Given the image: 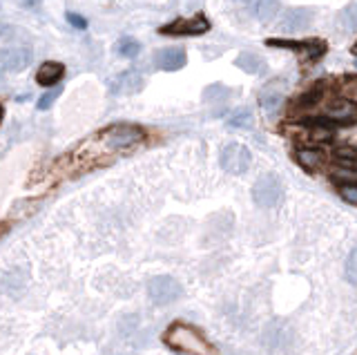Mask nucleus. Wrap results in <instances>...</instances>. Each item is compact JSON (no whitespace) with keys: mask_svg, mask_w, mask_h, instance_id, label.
I'll return each instance as SVG.
<instances>
[{"mask_svg":"<svg viewBox=\"0 0 357 355\" xmlns=\"http://www.w3.org/2000/svg\"><path fill=\"white\" fill-rule=\"evenodd\" d=\"M143 139V130L137 125L130 123H118L107 128L103 132H98L96 137H92L83 143L81 148H76L70 157L63 159V172H79L83 168H88L96 161V159H103L107 155H118V152H125L134 148Z\"/></svg>","mask_w":357,"mask_h":355,"instance_id":"nucleus-1","label":"nucleus"},{"mask_svg":"<svg viewBox=\"0 0 357 355\" xmlns=\"http://www.w3.org/2000/svg\"><path fill=\"white\" fill-rule=\"evenodd\" d=\"M166 342L170 349H174L178 353H188V355H217V349L208 342V337L203 335L199 328H194L192 324L174 322L168 328Z\"/></svg>","mask_w":357,"mask_h":355,"instance_id":"nucleus-2","label":"nucleus"},{"mask_svg":"<svg viewBox=\"0 0 357 355\" xmlns=\"http://www.w3.org/2000/svg\"><path fill=\"white\" fill-rule=\"evenodd\" d=\"M284 197V185L275 174H261L252 185V199L259 208H275Z\"/></svg>","mask_w":357,"mask_h":355,"instance_id":"nucleus-3","label":"nucleus"},{"mask_svg":"<svg viewBox=\"0 0 357 355\" xmlns=\"http://www.w3.org/2000/svg\"><path fill=\"white\" fill-rule=\"evenodd\" d=\"M148 295L150 300L157 304V306H166V304H172L183 295L181 284H178L174 277L170 275H157L148 282Z\"/></svg>","mask_w":357,"mask_h":355,"instance_id":"nucleus-4","label":"nucleus"},{"mask_svg":"<svg viewBox=\"0 0 357 355\" xmlns=\"http://www.w3.org/2000/svg\"><path fill=\"white\" fill-rule=\"evenodd\" d=\"M219 163L228 174H243L252 163V155L241 143H228V146L221 150Z\"/></svg>","mask_w":357,"mask_h":355,"instance_id":"nucleus-5","label":"nucleus"},{"mask_svg":"<svg viewBox=\"0 0 357 355\" xmlns=\"http://www.w3.org/2000/svg\"><path fill=\"white\" fill-rule=\"evenodd\" d=\"M210 29V23L203 14L192 16V18H174L166 27H161L159 34L163 36H201Z\"/></svg>","mask_w":357,"mask_h":355,"instance_id":"nucleus-6","label":"nucleus"},{"mask_svg":"<svg viewBox=\"0 0 357 355\" xmlns=\"http://www.w3.org/2000/svg\"><path fill=\"white\" fill-rule=\"evenodd\" d=\"M146 86V79H143V74L137 72V70H127L123 74H118L109 83V92H112L114 96H130V94H137V92L143 90Z\"/></svg>","mask_w":357,"mask_h":355,"instance_id":"nucleus-7","label":"nucleus"},{"mask_svg":"<svg viewBox=\"0 0 357 355\" xmlns=\"http://www.w3.org/2000/svg\"><path fill=\"white\" fill-rule=\"evenodd\" d=\"M34 61L31 47H7L0 52V67L10 72H23L27 70Z\"/></svg>","mask_w":357,"mask_h":355,"instance_id":"nucleus-8","label":"nucleus"},{"mask_svg":"<svg viewBox=\"0 0 357 355\" xmlns=\"http://www.w3.org/2000/svg\"><path fill=\"white\" fill-rule=\"evenodd\" d=\"M326 116L337 125V128L339 125H355L357 123V103H353V101H348V98L335 101V103L328 105Z\"/></svg>","mask_w":357,"mask_h":355,"instance_id":"nucleus-9","label":"nucleus"},{"mask_svg":"<svg viewBox=\"0 0 357 355\" xmlns=\"http://www.w3.org/2000/svg\"><path fill=\"white\" fill-rule=\"evenodd\" d=\"M188 63V56H185L183 49L178 47H170V49H161L155 56V65L163 72H176Z\"/></svg>","mask_w":357,"mask_h":355,"instance_id":"nucleus-10","label":"nucleus"},{"mask_svg":"<svg viewBox=\"0 0 357 355\" xmlns=\"http://www.w3.org/2000/svg\"><path fill=\"white\" fill-rule=\"evenodd\" d=\"M63 74H65L63 63L47 61V63H42L36 70V83H38V86H42V88H52V86H56V83L63 79Z\"/></svg>","mask_w":357,"mask_h":355,"instance_id":"nucleus-11","label":"nucleus"},{"mask_svg":"<svg viewBox=\"0 0 357 355\" xmlns=\"http://www.w3.org/2000/svg\"><path fill=\"white\" fill-rule=\"evenodd\" d=\"M310 25V12H306V10H291L286 16H284V21L282 25H279V29L282 31H302L306 29Z\"/></svg>","mask_w":357,"mask_h":355,"instance_id":"nucleus-12","label":"nucleus"},{"mask_svg":"<svg viewBox=\"0 0 357 355\" xmlns=\"http://www.w3.org/2000/svg\"><path fill=\"white\" fill-rule=\"evenodd\" d=\"M235 65L239 67V70H243L246 74H257V76L266 74V70H268L266 61H263L259 54H252V52H241L237 56Z\"/></svg>","mask_w":357,"mask_h":355,"instance_id":"nucleus-13","label":"nucleus"},{"mask_svg":"<svg viewBox=\"0 0 357 355\" xmlns=\"http://www.w3.org/2000/svg\"><path fill=\"white\" fill-rule=\"evenodd\" d=\"M297 161H300L306 170L313 172L326 161V155L317 148H302V150H297Z\"/></svg>","mask_w":357,"mask_h":355,"instance_id":"nucleus-14","label":"nucleus"},{"mask_svg":"<svg viewBox=\"0 0 357 355\" xmlns=\"http://www.w3.org/2000/svg\"><path fill=\"white\" fill-rule=\"evenodd\" d=\"M248 10L252 12L254 18L270 21L279 12V3H273V0H257V3H248Z\"/></svg>","mask_w":357,"mask_h":355,"instance_id":"nucleus-15","label":"nucleus"},{"mask_svg":"<svg viewBox=\"0 0 357 355\" xmlns=\"http://www.w3.org/2000/svg\"><path fill=\"white\" fill-rule=\"evenodd\" d=\"M259 103L263 105V109H266V112H275V109L284 103V92L270 86V88H266L259 94Z\"/></svg>","mask_w":357,"mask_h":355,"instance_id":"nucleus-16","label":"nucleus"},{"mask_svg":"<svg viewBox=\"0 0 357 355\" xmlns=\"http://www.w3.org/2000/svg\"><path fill=\"white\" fill-rule=\"evenodd\" d=\"M139 52H141V43L132 36H123L116 43V54L121 58H137Z\"/></svg>","mask_w":357,"mask_h":355,"instance_id":"nucleus-17","label":"nucleus"},{"mask_svg":"<svg viewBox=\"0 0 357 355\" xmlns=\"http://www.w3.org/2000/svg\"><path fill=\"white\" fill-rule=\"evenodd\" d=\"M324 96V81H317L315 86H313L306 94L300 96V101H297V105L300 107H313L319 103V98Z\"/></svg>","mask_w":357,"mask_h":355,"instance_id":"nucleus-18","label":"nucleus"},{"mask_svg":"<svg viewBox=\"0 0 357 355\" xmlns=\"http://www.w3.org/2000/svg\"><path fill=\"white\" fill-rule=\"evenodd\" d=\"M228 123L233 125V128H250L252 125V112L250 109H237V112L228 118Z\"/></svg>","mask_w":357,"mask_h":355,"instance_id":"nucleus-19","label":"nucleus"},{"mask_svg":"<svg viewBox=\"0 0 357 355\" xmlns=\"http://www.w3.org/2000/svg\"><path fill=\"white\" fill-rule=\"evenodd\" d=\"M342 23H344V27H346V29L357 31V3L348 5L346 10L342 12Z\"/></svg>","mask_w":357,"mask_h":355,"instance_id":"nucleus-20","label":"nucleus"},{"mask_svg":"<svg viewBox=\"0 0 357 355\" xmlns=\"http://www.w3.org/2000/svg\"><path fill=\"white\" fill-rule=\"evenodd\" d=\"M344 273H346V280H348V282H351V284H357V248H353V250H351V255H348Z\"/></svg>","mask_w":357,"mask_h":355,"instance_id":"nucleus-21","label":"nucleus"},{"mask_svg":"<svg viewBox=\"0 0 357 355\" xmlns=\"http://www.w3.org/2000/svg\"><path fill=\"white\" fill-rule=\"evenodd\" d=\"M61 88H56V90H49L47 92V94H42L40 98H38V109H49V107H52V103H54V101L58 98V96H61Z\"/></svg>","mask_w":357,"mask_h":355,"instance_id":"nucleus-22","label":"nucleus"},{"mask_svg":"<svg viewBox=\"0 0 357 355\" xmlns=\"http://www.w3.org/2000/svg\"><path fill=\"white\" fill-rule=\"evenodd\" d=\"M335 157L339 159V161H346V163H351L357 159V148H351V146H344V148H339L335 152Z\"/></svg>","mask_w":357,"mask_h":355,"instance_id":"nucleus-23","label":"nucleus"},{"mask_svg":"<svg viewBox=\"0 0 357 355\" xmlns=\"http://www.w3.org/2000/svg\"><path fill=\"white\" fill-rule=\"evenodd\" d=\"M342 199L344 201H348V204H353V206H357V185H344L342 188Z\"/></svg>","mask_w":357,"mask_h":355,"instance_id":"nucleus-24","label":"nucleus"},{"mask_svg":"<svg viewBox=\"0 0 357 355\" xmlns=\"http://www.w3.org/2000/svg\"><path fill=\"white\" fill-rule=\"evenodd\" d=\"M67 23H70L72 27H76V29H85V27H88V21H85L81 14H74V12H67Z\"/></svg>","mask_w":357,"mask_h":355,"instance_id":"nucleus-25","label":"nucleus"},{"mask_svg":"<svg viewBox=\"0 0 357 355\" xmlns=\"http://www.w3.org/2000/svg\"><path fill=\"white\" fill-rule=\"evenodd\" d=\"M12 34H16V27H12V25L7 23H0V38H7L12 36Z\"/></svg>","mask_w":357,"mask_h":355,"instance_id":"nucleus-26","label":"nucleus"},{"mask_svg":"<svg viewBox=\"0 0 357 355\" xmlns=\"http://www.w3.org/2000/svg\"><path fill=\"white\" fill-rule=\"evenodd\" d=\"M0 118H3V107H0Z\"/></svg>","mask_w":357,"mask_h":355,"instance_id":"nucleus-27","label":"nucleus"},{"mask_svg":"<svg viewBox=\"0 0 357 355\" xmlns=\"http://www.w3.org/2000/svg\"><path fill=\"white\" fill-rule=\"evenodd\" d=\"M355 54H357V45H355Z\"/></svg>","mask_w":357,"mask_h":355,"instance_id":"nucleus-28","label":"nucleus"}]
</instances>
